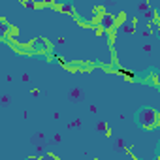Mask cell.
<instances>
[{
	"label": "cell",
	"mask_w": 160,
	"mask_h": 160,
	"mask_svg": "<svg viewBox=\"0 0 160 160\" xmlns=\"http://www.w3.org/2000/svg\"><path fill=\"white\" fill-rule=\"evenodd\" d=\"M139 12H141V13L145 15V19H149V21L154 17V13H152V10L149 8V4H147V2H143V4L139 6Z\"/></svg>",
	"instance_id": "3957f363"
},
{
	"label": "cell",
	"mask_w": 160,
	"mask_h": 160,
	"mask_svg": "<svg viewBox=\"0 0 160 160\" xmlns=\"http://www.w3.org/2000/svg\"><path fill=\"white\" fill-rule=\"evenodd\" d=\"M0 27H2V32H4V34L8 32V23H6L4 19H2V21H0Z\"/></svg>",
	"instance_id": "52a82bcc"
},
{
	"label": "cell",
	"mask_w": 160,
	"mask_h": 160,
	"mask_svg": "<svg viewBox=\"0 0 160 160\" xmlns=\"http://www.w3.org/2000/svg\"><path fill=\"white\" fill-rule=\"evenodd\" d=\"M96 128H98V132H106V134H108V124H106V122H98Z\"/></svg>",
	"instance_id": "277c9868"
},
{
	"label": "cell",
	"mask_w": 160,
	"mask_h": 160,
	"mask_svg": "<svg viewBox=\"0 0 160 160\" xmlns=\"http://www.w3.org/2000/svg\"><path fill=\"white\" fill-rule=\"evenodd\" d=\"M121 73H124V75H126V77H130V79L134 77V73H132V72H128V70H121Z\"/></svg>",
	"instance_id": "ba28073f"
},
{
	"label": "cell",
	"mask_w": 160,
	"mask_h": 160,
	"mask_svg": "<svg viewBox=\"0 0 160 160\" xmlns=\"http://www.w3.org/2000/svg\"><path fill=\"white\" fill-rule=\"evenodd\" d=\"M100 25H102V28L109 30V28H113V27H115V17H113V15H109V13H106V15H102Z\"/></svg>",
	"instance_id": "7a4b0ae2"
},
{
	"label": "cell",
	"mask_w": 160,
	"mask_h": 160,
	"mask_svg": "<svg viewBox=\"0 0 160 160\" xmlns=\"http://www.w3.org/2000/svg\"><path fill=\"white\" fill-rule=\"evenodd\" d=\"M158 122H160V115H158L154 109L145 108V109L139 111V124H141L143 128H154Z\"/></svg>",
	"instance_id": "6da1fadb"
},
{
	"label": "cell",
	"mask_w": 160,
	"mask_h": 160,
	"mask_svg": "<svg viewBox=\"0 0 160 160\" xmlns=\"http://www.w3.org/2000/svg\"><path fill=\"white\" fill-rule=\"evenodd\" d=\"M124 32L132 34V32H134V25H132V23H126V25H124Z\"/></svg>",
	"instance_id": "5b68a950"
},
{
	"label": "cell",
	"mask_w": 160,
	"mask_h": 160,
	"mask_svg": "<svg viewBox=\"0 0 160 160\" xmlns=\"http://www.w3.org/2000/svg\"><path fill=\"white\" fill-rule=\"evenodd\" d=\"M70 96H72V98H73V100H77V98H79V96H81V92H79V91H77V89H73V91H72V92H70Z\"/></svg>",
	"instance_id": "8992f818"
}]
</instances>
